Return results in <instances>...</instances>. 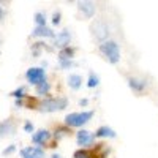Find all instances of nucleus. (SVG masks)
Returning a JSON list of instances; mask_svg holds the SVG:
<instances>
[{
	"instance_id": "3",
	"label": "nucleus",
	"mask_w": 158,
	"mask_h": 158,
	"mask_svg": "<svg viewBox=\"0 0 158 158\" xmlns=\"http://www.w3.org/2000/svg\"><path fill=\"white\" fill-rule=\"evenodd\" d=\"M67 98H63V97H59V98H48L41 103V109L43 112H56V111H62L67 108Z\"/></svg>"
},
{
	"instance_id": "12",
	"label": "nucleus",
	"mask_w": 158,
	"mask_h": 158,
	"mask_svg": "<svg viewBox=\"0 0 158 158\" xmlns=\"http://www.w3.org/2000/svg\"><path fill=\"white\" fill-rule=\"evenodd\" d=\"M32 36H48V38H54L56 35H54V32H52L49 27H46V25H41V27H36L33 29V32H32Z\"/></svg>"
},
{
	"instance_id": "18",
	"label": "nucleus",
	"mask_w": 158,
	"mask_h": 158,
	"mask_svg": "<svg viewBox=\"0 0 158 158\" xmlns=\"http://www.w3.org/2000/svg\"><path fill=\"white\" fill-rule=\"evenodd\" d=\"M98 82H100V77H98L97 74H94V73H90V77H89L87 85H89V87H97Z\"/></svg>"
},
{
	"instance_id": "28",
	"label": "nucleus",
	"mask_w": 158,
	"mask_h": 158,
	"mask_svg": "<svg viewBox=\"0 0 158 158\" xmlns=\"http://www.w3.org/2000/svg\"><path fill=\"white\" fill-rule=\"evenodd\" d=\"M87 104V100H81V106H85Z\"/></svg>"
},
{
	"instance_id": "13",
	"label": "nucleus",
	"mask_w": 158,
	"mask_h": 158,
	"mask_svg": "<svg viewBox=\"0 0 158 158\" xmlns=\"http://www.w3.org/2000/svg\"><path fill=\"white\" fill-rule=\"evenodd\" d=\"M49 131L48 130H40V131H36V133L32 136V141L35 142V144H43L44 141H48L49 139Z\"/></svg>"
},
{
	"instance_id": "22",
	"label": "nucleus",
	"mask_w": 158,
	"mask_h": 158,
	"mask_svg": "<svg viewBox=\"0 0 158 158\" xmlns=\"http://www.w3.org/2000/svg\"><path fill=\"white\" fill-rule=\"evenodd\" d=\"M52 24H54V25H59L60 24V13L59 11L54 13V16H52Z\"/></svg>"
},
{
	"instance_id": "5",
	"label": "nucleus",
	"mask_w": 158,
	"mask_h": 158,
	"mask_svg": "<svg viewBox=\"0 0 158 158\" xmlns=\"http://www.w3.org/2000/svg\"><path fill=\"white\" fill-rule=\"evenodd\" d=\"M25 76H27L29 82L35 84V85H38V84H41V82L46 81V73H44L43 68H30V70H27Z\"/></svg>"
},
{
	"instance_id": "19",
	"label": "nucleus",
	"mask_w": 158,
	"mask_h": 158,
	"mask_svg": "<svg viewBox=\"0 0 158 158\" xmlns=\"http://www.w3.org/2000/svg\"><path fill=\"white\" fill-rule=\"evenodd\" d=\"M35 22L38 24V27L46 25V16L43 15V13H36V15H35Z\"/></svg>"
},
{
	"instance_id": "17",
	"label": "nucleus",
	"mask_w": 158,
	"mask_h": 158,
	"mask_svg": "<svg viewBox=\"0 0 158 158\" xmlns=\"http://www.w3.org/2000/svg\"><path fill=\"white\" fill-rule=\"evenodd\" d=\"M49 89H51V85L44 81V82H41V84L36 85V94H38V95H46L48 92H49Z\"/></svg>"
},
{
	"instance_id": "8",
	"label": "nucleus",
	"mask_w": 158,
	"mask_h": 158,
	"mask_svg": "<svg viewBox=\"0 0 158 158\" xmlns=\"http://www.w3.org/2000/svg\"><path fill=\"white\" fill-rule=\"evenodd\" d=\"M76 141H77V146H81V147L90 146V144L94 142V135L87 130H81V131H77V135H76Z\"/></svg>"
},
{
	"instance_id": "4",
	"label": "nucleus",
	"mask_w": 158,
	"mask_h": 158,
	"mask_svg": "<svg viewBox=\"0 0 158 158\" xmlns=\"http://www.w3.org/2000/svg\"><path fill=\"white\" fill-rule=\"evenodd\" d=\"M90 30H92V35H94L97 40H100V41H106V38L109 36V27H108V24L98 19L95 21L94 24L90 25Z\"/></svg>"
},
{
	"instance_id": "26",
	"label": "nucleus",
	"mask_w": 158,
	"mask_h": 158,
	"mask_svg": "<svg viewBox=\"0 0 158 158\" xmlns=\"http://www.w3.org/2000/svg\"><path fill=\"white\" fill-rule=\"evenodd\" d=\"M3 16H5V11H3V8H2V6H0V21L3 19Z\"/></svg>"
},
{
	"instance_id": "20",
	"label": "nucleus",
	"mask_w": 158,
	"mask_h": 158,
	"mask_svg": "<svg viewBox=\"0 0 158 158\" xmlns=\"http://www.w3.org/2000/svg\"><path fill=\"white\" fill-rule=\"evenodd\" d=\"M24 94H25V87H19L18 90H15V92H13V97H15V98H18V100H21L22 97H24Z\"/></svg>"
},
{
	"instance_id": "27",
	"label": "nucleus",
	"mask_w": 158,
	"mask_h": 158,
	"mask_svg": "<svg viewBox=\"0 0 158 158\" xmlns=\"http://www.w3.org/2000/svg\"><path fill=\"white\" fill-rule=\"evenodd\" d=\"M16 106H18V108H21V106H22V101H21V100H18V101H16Z\"/></svg>"
},
{
	"instance_id": "2",
	"label": "nucleus",
	"mask_w": 158,
	"mask_h": 158,
	"mask_svg": "<svg viewBox=\"0 0 158 158\" xmlns=\"http://www.w3.org/2000/svg\"><path fill=\"white\" fill-rule=\"evenodd\" d=\"M94 112L92 111H84V112H73V114H68L65 117V123L68 127H82L84 123H87Z\"/></svg>"
},
{
	"instance_id": "6",
	"label": "nucleus",
	"mask_w": 158,
	"mask_h": 158,
	"mask_svg": "<svg viewBox=\"0 0 158 158\" xmlns=\"http://www.w3.org/2000/svg\"><path fill=\"white\" fill-rule=\"evenodd\" d=\"M15 131H16V125L13 122V118H6V120L0 122V138L15 135Z\"/></svg>"
},
{
	"instance_id": "15",
	"label": "nucleus",
	"mask_w": 158,
	"mask_h": 158,
	"mask_svg": "<svg viewBox=\"0 0 158 158\" xmlns=\"http://www.w3.org/2000/svg\"><path fill=\"white\" fill-rule=\"evenodd\" d=\"M81 84H82V77H81V76H79V74H70V77H68V85H70L71 89L77 90L79 87H81Z\"/></svg>"
},
{
	"instance_id": "16",
	"label": "nucleus",
	"mask_w": 158,
	"mask_h": 158,
	"mask_svg": "<svg viewBox=\"0 0 158 158\" xmlns=\"http://www.w3.org/2000/svg\"><path fill=\"white\" fill-rule=\"evenodd\" d=\"M73 54H74V49L73 48H70V46L68 48H63L59 52V60H71Z\"/></svg>"
},
{
	"instance_id": "25",
	"label": "nucleus",
	"mask_w": 158,
	"mask_h": 158,
	"mask_svg": "<svg viewBox=\"0 0 158 158\" xmlns=\"http://www.w3.org/2000/svg\"><path fill=\"white\" fill-rule=\"evenodd\" d=\"M15 149H16L15 146H10L8 149H5V150H3V155H10V153H13V152H15Z\"/></svg>"
},
{
	"instance_id": "21",
	"label": "nucleus",
	"mask_w": 158,
	"mask_h": 158,
	"mask_svg": "<svg viewBox=\"0 0 158 158\" xmlns=\"http://www.w3.org/2000/svg\"><path fill=\"white\" fill-rule=\"evenodd\" d=\"M74 158H90V155L85 150H77V152H74Z\"/></svg>"
},
{
	"instance_id": "14",
	"label": "nucleus",
	"mask_w": 158,
	"mask_h": 158,
	"mask_svg": "<svg viewBox=\"0 0 158 158\" xmlns=\"http://www.w3.org/2000/svg\"><path fill=\"white\" fill-rule=\"evenodd\" d=\"M97 138H115V131L109 127H100L95 133Z\"/></svg>"
},
{
	"instance_id": "11",
	"label": "nucleus",
	"mask_w": 158,
	"mask_h": 158,
	"mask_svg": "<svg viewBox=\"0 0 158 158\" xmlns=\"http://www.w3.org/2000/svg\"><path fill=\"white\" fill-rule=\"evenodd\" d=\"M77 6L87 18H92L95 15V3H92V2H79Z\"/></svg>"
},
{
	"instance_id": "1",
	"label": "nucleus",
	"mask_w": 158,
	"mask_h": 158,
	"mask_svg": "<svg viewBox=\"0 0 158 158\" xmlns=\"http://www.w3.org/2000/svg\"><path fill=\"white\" fill-rule=\"evenodd\" d=\"M100 51L108 57V60H109L111 63H117L118 59H120L118 44H117L115 41H111V40H108V41H103V43L100 44Z\"/></svg>"
},
{
	"instance_id": "24",
	"label": "nucleus",
	"mask_w": 158,
	"mask_h": 158,
	"mask_svg": "<svg viewBox=\"0 0 158 158\" xmlns=\"http://www.w3.org/2000/svg\"><path fill=\"white\" fill-rule=\"evenodd\" d=\"M24 130L27 131V133H32V131H33V125H32L30 122H25V125H24Z\"/></svg>"
},
{
	"instance_id": "29",
	"label": "nucleus",
	"mask_w": 158,
	"mask_h": 158,
	"mask_svg": "<svg viewBox=\"0 0 158 158\" xmlns=\"http://www.w3.org/2000/svg\"><path fill=\"white\" fill-rule=\"evenodd\" d=\"M52 158H60V155H52Z\"/></svg>"
},
{
	"instance_id": "7",
	"label": "nucleus",
	"mask_w": 158,
	"mask_h": 158,
	"mask_svg": "<svg viewBox=\"0 0 158 158\" xmlns=\"http://www.w3.org/2000/svg\"><path fill=\"white\" fill-rule=\"evenodd\" d=\"M54 38H56V40H54V46L63 49V48H68L70 40H71V35H70L68 30H63V32L57 33V36H54Z\"/></svg>"
},
{
	"instance_id": "23",
	"label": "nucleus",
	"mask_w": 158,
	"mask_h": 158,
	"mask_svg": "<svg viewBox=\"0 0 158 158\" xmlns=\"http://www.w3.org/2000/svg\"><path fill=\"white\" fill-rule=\"evenodd\" d=\"M71 65H73L71 60H60V67L62 68H68V67H71Z\"/></svg>"
},
{
	"instance_id": "10",
	"label": "nucleus",
	"mask_w": 158,
	"mask_h": 158,
	"mask_svg": "<svg viewBox=\"0 0 158 158\" xmlns=\"http://www.w3.org/2000/svg\"><path fill=\"white\" fill-rule=\"evenodd\" d=\"M128 85L133 89L135 92H142L147 87V81L146 79H138V77H130L128 79Z\"/></svg>"
},
{
	"instance_id": "9",
	"label": "nucleus",
	"mask_w": 158,
	"mask_h": 158,
	"mask_svg": "<svg viewBox=\"0 0 158 158\" xmlns=\"http://www.w3.org/2000/svg\"><path fill=\"white\" fill-rule=\"evenodd\" d=\"M22 158H43L44 156V150L41 147H25L21 150Z\"/></svg>"
}]
</instances>
